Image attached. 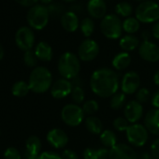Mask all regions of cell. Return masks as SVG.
<instances>
[{"mask_svg":"<svg viewBox=\"0 0 159 159\" xmlns=\"http://www.w3.org/2000/svg\"><path fill=\"white\" fill-rule=\"evenodd\" d=\"M140 84V79L138 73L135 71H129L125 74L122 79L121 88L124 94L132 95L138 91Z\"/></svg>","mask_w":159,"mask_h":159,"instance_id":"cell-13","label":"cell"},{"mask_svg":"<svg viewBox=\"0 0 159 159\" xmlns=\"http://www.w3.org/2000/svg\"><path fill=\"white\" fill-rule=\"evenodd\" d=\"M152 35L155 39H159V21H158V22H156V23H155V25L152 26Z\"/></svg>","mask_w":159,"mask_h":159,"instance_id":"cell-44","label":"cell"},{"mask_svg":"<svg viewBox=\"0 0 159 159\" xmlns=\"http://www.w3.org/2000/svg\"><path fill=\"white\" fill-rule=\"evenodd\" d=\"M99 53V46L98 44L90 39H87L84 40L78 50L79 57L82 61L84 62H90L97 58V56Z\"/></svg>","mask_w":159,"mask_h":159,"instance_id":"cell-10","label":"cell"},{"mask_svg":"<svg viewBox=\"0 0 159 159\" xmlns=\"http://www.w3.org/2000/svg\"><path fill=\"white\" fill-rule=\"evenodd\" d=\"M126 138L130 144L136 147L145 145L148 140V130L140 124H133L126 129Z\"/></svg>","mask_w":159,"mask_h":159,"instance_id":"cell-8","label":"cell"},{"mask_svg":"<svg viewBox=\"0 0 159 159\" xmlns=\"http://www.w3.org/2000/svg\"><path fill=\"white\" fill-rule=\"evenodd\" d=\"M120 47L125 51V52H131V51H134L136 48L139 47V39L133 36V35H126L125 37H123L121 39H120Z\"/></svg>","mask_w":159,"mask_h":159,"instance_id":"cell-24","label":"cell"},{"mask_svg":"<svg viewBox=\"0 0 159 159\" xmlns=\"http://www.w3.org/2000/svg\"><path fill=\"white\" fill-rule=\"evenodd\" d=\"M151 154L154 159H159V139H155L151 146Z\"/></svg>","mask_w":159,"mask_h":159,"instance_id":"cell-40","label":"cell"},{"mask_svg":"<svg viewBox=\"0 0 159 159\" xmlns=\"http://www.w3.org/2000/svg\"><path fill=\"white\" fill-rule=\"evenodd\" d=\"M35 53L39 60L43 62H49L52 58V49L45 41H40L37 44L35 48Z\"/></svg>","mask_w":159,"mask_h":159,"instance_id":"cell-21","label":"cell"},{"mask_svg":"<svg viewBox=\"0 0 159 159\" xmlns=\"http://www.w3.org/2000/svg\"><path fill=\"white\" fill-rule=\"evenodd\" d=\"M144 126L155 136H159V109L149 111L144 118Z\"/></svg>","mask_w":159,"mask_h":159,"instance_id":"cell-19","label":"cell"},{"mask_svg":"<svg viewBox=\"0 0 159 159\" xmlns=\"http://www.w3.org/2000/svg\"><path fill=\"white\" fill-rule=\"evenodd\" d=\"M141 36H142V38H143V39H144L143 41H148L149 39H150V37H151V33H150L149 31L145 30V31L142 32Z\"/></svg>","mask_w":159,"mask_h":159,"instance_id":"cell-46","label":"cell"},{"mask_svg":"<svg viewBox=\"0 0 159 159\" xmlns=\"http://www.w3.org/2000/svg\"><path fill=\"white\" fill-rule=\"evenodd\" d=\"M158 2H159V0H158Z\"/></svg>","mask_w":159,"mask_h":159,"instance_id":"cell-53","label":"cell"},{"mask_svg":"<svg viewBox=\"0 0 159 159\" xmlns=\"http://www.w3.org/2000/svg\"><path fill=\"white\" fill-rule=\"evenodd\" d=\"M100 141L106 148L111 149L117 144V137L112 130L106 129L100 134Z\"/></svg>","mask_w":159,"mask_h":159,"instance_id":"cell-26","label":"cell"},{"mask_svg":"<svg viewBox=\"0 0 159 159\" xmlns=\"http://www.w3.org/2000/svg\"><path fill=\"white\" fill-rule=\"evenodd\" d=\"M52 77L51 71L44 66L35 67L29 77L28 84L30 90L37 94L47 92L52 87Z\"/></svg>","mask_w":159,"mask_h":159,"instance_id":"cell-2","label":"cell"},{"mask_svg":"<svg viewBox=\"0 0 159 159\" xmlns=\"http://www.w3.org/2000/svg\"><path fill=\"white\" fill-rule=\"evenodd\" d=\"M136 1H141V2H143V1H147V0H136Z\"/></svg>","mask_w":159,"mask_h":159,"instance_id":"cell-52","label":"cell"},{"mask_svg":"<svg viewBox=\"0 0 159 159\" xmlns=\"http://www.w3.org/2000/svg\"><path fill=\"white\" fill-rule=\"evenodd\" d=\"M15 42L18 48L25 52L32 50L35 44V35L33 30L27 26L19 28L15 35Z\"/></svg>","mask_w":159,"mask_h":159,"instance_id":"cell-9","label":"cell"},{"mask_svg":"<svg viewBox=\"0 0 159 159\" xmlns=\"http://www.w3.org/2000/svg\"><path fill=\"white\" fill-rule=\"evenodd\" d=\"M153 82H154V84H156V85H158L159 86V70L154 74V76H153Z\"/></svg>","mask_w":159,"mask_h":159,"instance_id":"cell-48","label":"cell"},{"mask_svg":"<svg viewBox=\"0 0 159 159\" xmlns=\"http://www.w3.org/2000/svg\"><path fill=\"white\" fill-rule=\"evenodd\" d=\"M5 159H21V153L15 147H9L4 152Z\"/></svg>","mask_w":159,"mask_h":159,"instance_id":"cell-38","label":"cell"},{"mask_svg":"<svg viewBox=\"0 0 159 159\" xmlns=\"http://www.w3.org/2000/svg\"><path fill=\"white\" fill-rule=\"evenodd\" d=\"M125 102V94L122 93H116L115 95H113L111 98L110 101V105L111 108L113 110H119L121 109L124 104Z\"/></svg>","mask_w":159,"mask_h":159,"instance_id":"cell-31","label":"cell"},{"mask_svg":"<svg viewBox=\"0 0 159 159\" xmlns=\"http://www.w3.org/2000/svg\"><path fill=\"white\" fill-rule=\"evenodd\" d=\"M139 54L143 60L155 63L159 60V47L150 40L143 41L139 46Z\"/></svg>","mask_w":159,"mask_h":159,"instance_id":"cell-11","label":"cell"},{"mask_svg":"<svg viewBox=\"0 0 159 159\" xmlns=\"http://www.w3.org/2000/svg\"><path fill=\"white\" fill-rule=\"evenodd\" d=\"M139 159H154V158H153V156L151 153H149V152H143V153H141Z\"/></svg>","mask_w":159,"mask_h":159,"instance_id":"cell-47","label":"cell"},{"mask_svg":"<svg viewBox=\"0 0 159 159\" xmlns=\"http://www.w3.org/2000/svg\"><path fill=\"white\" fill-rule=\"evenodd\" d=\"M131 63V57L128 52H122L117 53L112 59V66L117 70H123L126 68Z\"/></svg>","mask_w":159,"mask_h":159,"instance_id":"cell-22","label":"cell"},{"mask_svg":"<svg viewBox=\"0 0 159 159\" xmlns=\"http://www.w3.org/2000/svg\"><path fill=\"white\" fill-rule=\"evenodd\" d=\"M4 54H5V52H4V48L3 46L0 44V60H2L3 57H4Z\"/></svg>","mask_w":159,"mask_h":159,"instance_id":"cell-49","label":"cell"},{"mask_svg":"<svg viewBox=\"0 0 159 159\" xmlns=\"http://www.w3.org/2000/svg\"><path fill=\"white\" fill-rule=\"evenodd\" d=\"M113 126L118 131H126L129 126V122L123 117H117L113 121Z\"/></svg>","mask_w":159,"mask_h":159,"instance_id":"cell-35","label":"cell"},{"mask_svg":"<svg viewBox=\"0 0 159 159\" xmlns=\"http://www.w3.org/2000/svg\"><path fill=\"white\" fill-rule=\"evenodd\" d=\"M50 13L48 8L43 5H35L27 12V22L29 25L36 30L43 29L49 22Z\"/></svg>","mask_w":159,"mask_h":159,"instance_id":"cell-5","label":"cell"},{"mask_svg":"<svg viewBox=\"0 0 159 159\" xmlns=\"http://www.w3.org/2000/svg\"><path fill=\"white\" fill-rule=\"evenodd\" d=\"M87 11L94 19H103L106 16L107 5L104 0H89Z\"/></svg>","mask_w":159,"mask_h":159,"instance_id":"cell-17","label":"cell"},{"mask_svg":"<svg viewBox=\"0 0 159 159\" xmlns=\"http://www.w3.org/2000/svg\"><path fill=\"white\" fill-rule=\"evenodd\" d=\"M83 111L84 112V114H87L89 116H92L93 114H95L98 111V103L96 100H87L84 103L83 105Z\"/></svg>","mask_w":159,"mask_h":159,"instance_id":"cell-33","label":"cell"},{"mask_svg":"<svg viewBox=\"0 0 159 159\" xmlns=\"http://www.w3.org/2000/svg\"><path fill=\"white\" fill-rule=\"evenodd\" d=\"M62 159H79L78 154L72 150H65L62 153Z\"/></svg>","mask_w":159,"mask_h":159,"instance_id":"cell-41","label":"cell"},{"mask_svg":"<svg viewBox=\"0 0 159 159\" xmlns=\"http://www.w3.org/2000/svg\"><path fill=\"white\" fill-rule=\"evenodd\" d=\"M152 105L155 109H159V91L155 92L152 98Z\"/></svg>","mask_w":159,"mask_h":159,"instance_id":"cell-43","label":"cell"},{"mask_svg":"<svg viewBox=\"0 0 159 159\" xmlns=\"http://www.w3.org/2000/svg\"><path fill=\"white\" fill-rule=\"evenodd\" d=\"M30 91V87H29V84L25 82V81H18L16 82L12 88H11V92L12 94L15 96V97H18V98H24L25 97Z\"/></svg>","mask_w":159,"mask_h":159,"instance_id":"cell-27","label":"cell"},{"mask_svg":"<svg viewBox=\"0 0 159 159\" xmlns=\"http://www.w3.org/2000/svg\"><path fill=\"white\" fill-rule=\"evenodd\" d=\"M15 1L24 7H33L38 2V0H15Z\"/></svg>","mask_w":159,"mask_h":159,"instance_id":"cell-42","label":"cell"},{"mask_svg":"<svg viewBox=\"0 0 159 159\" xmlns=\"http://www.w3.org/2000/svg\"><path fill=\"white\" fill-rule=\"evenodd\" d=\"M85 126H86L87 130L89 132H91L92 134L98 135V134L103 132L102 131L103 130V124L100 121V119L96 117V116L87 117L85 120Z\"/></svg>","mask_w":159,"mask_h":159,"instance_id":"cell-25","label":"cell"},{"mask_svg":"<svg viewBox=\"0 0 159 159\" xmlns=\"http://www.w3.org/2000/svg\"><path fill=\"white\" fill-rule=\"evenodd\" d=\"M63 1H65V2H72V1H74V0H63Z\"/></svg>","mask_w":159,"mask_h":159,"instance_id":"cell-51","label":"cell"},{"mask_svg":"<svg viewBox=\"0 0 159 159\" xmlns=\"http://www.w3.org/2000/svg\"><path fill=\"white\" fill-rule=\"evenodd\" d=\"M63 122L69 126H77L81 125L84 118L83 108L77 104H67L61 111Z\"/></svg>","mask_w":159,"mask_h":159,"instance_id":"cell-7","label":"cell"},{"mask_svg":"<svg viewBox=\"0 0 159 159\" xmlns=\"http://www.w3.org/2000/svg\"><path fill=\"white\" fill-rule=\"evenodd\" d=\"M48 8V11H49V13H50V16H58V15H63V11H64V7L59 4V3H52V4H50Z\"/></svg>","mask_w":159,"mask_h":159,"instance_id":"cell-36","label":"cell"},{"mask_svg":"<svg viewBox=\"0 0 159 159\" xmlns=\"http://www.w3.org/2000/svg\"><path fill=\"white\" fill-rule=\"evenodd\" d=\"M110 159H138V155L135 150L126 144L120 143L109 151Z\"/></svg>","mask_w":159,"mask_h":159,"instance_id":"cell-12","label":"cell"},{"mask_svg":"<svg viewBox=\"0 0 159 159\" xmlns=\"http://www.w3.org/2000/svg\"><path fill=\"white\" fill-rule=\"evenodd\" d=\"M72 12L74 13H77V12H81L82 11V6L81 4H75L73 7H72Z\"/></svg>","mask_w":159,"mask_h":159,"instance_id":"cell-45","label":"cell"},{"mask_svg":"<svg viewBox=\"0 0 159 159\" xmlns=\"http://www.w3.org/2000/svg\"><path fill=\"white\" fill-rule=\"evenodd\" d=\"M42 4H51L52 0H39Z\"/></svg>","mask_w":159,"mask_h":159,"instance_id":"cell-50","label":"cell"},{"mask_svg":"<svg viewBox=\"0 0 159 159\" xmlns=\"http://www.w3.org/2000/svg\"><path fill=\"white\" fill-rule=\"evenodd\" d=\"M100 30L102 34L110 39H117L123 32V23L115 14L106 15L100 23Z\"/></svg>","mask_w":159,"mask_h":159,"instance_id":"cell-6","label":"cell"},{"mask_svg":"<svg viewBox=\"0 0 159 159\" xmlns=\"http://www.w3.org/2000/svg\"><path fill=\"white\" fill-rule=\"evenodd\" d=\"M139 29V22L137 18L128 17L123 22V30L128 34H134Z\"/></svg>","mask_w":159,"mask_h":159,"instance_id":"cell-28","label":"cell"},{"mask_svg":"<svg viewBox=\"0 0 159 159\" xmlns=\"http://www.w3.org/2000/svg\"><path fill=\"white\" fill-rule=\"evenodd\" d=\"M41 150V141L37 136H30L26 139L25 153L26 159H38Z\"/></svg>","mask_w":159,"mask_h":159,"instance_id":"cell-18","label":"cell"},{"mask_svg":"<svg viewBox=\"0 0 159 159\" xmlns=\"http://www.w3.org/2000/svg\"><path fill=\"white\" fill-rule=\"evenodd\" d=\"M38 159H62V156L54 152H43L39 154Z\"/></svg>","mask_w":159,"mask_h":159,"instance_id":"cell-39","label":"cell"},{"mask_svg":"<svg viewBox=\"0 0 159 159\" xmlns=\"http://www.w3.org/2000/svg\"><path fill=\"white\" fill-rule=\"evenodd\" d=\"M57 66L61 76L66 80H74L81 70V63L78 56L70 52H65L60 56Z\"/></svg>","mask_w":159,"mask_h":159,"instance_id":"cell-3","label":"cell"},{"mask_svg":"<svg viewBox=\"0 0 159 159\" xmlns=\"http://www.w3.org/2000/svg\"><path fill=\"white\" fill-rule=\"evenodd\" d=\"M71 97H72V100L75 104L78 105V104L83 103L84 100V98H85V94H84L83 87L81 85H75L72 89Z\"/></svg>","mask_w":159,"mask_h":159,"instance_id":"cell-32","label":"cell"},{"mask_svg":"<svg viewBox=\"0 0 159 159\" xmlns=\"http://www.w3.org/2000/svg\"><path fill=\"white\" fill-rule=\"evenodd\" d=\"M80 28L85 37H90L94 33L95 23L91 18H84L80 24Z\"/></svg>","mask_w":159,"mask_h":159,"instance_id":"cell-29","label":"cell"},{"mask_svg":"<svg viewBox=\"0 0 159 159\" xmlns=\"http://www.w3.org/2000/svg\"><path fill=\"white\" fill-rule=\"evenodd\" d=\"M47 140L52 147L56 149H61L67 144L68 137L64 130L59 128H53L48 132Z\"/></svg>","mask_w":159,"mask_h":159,"instance_id":"cell-16","label":"cell"},{"mask_svg":"<svg viewBox=\"0 0 159 159\" xmlns=\"http://www.w3.org/2000/svg\"><path fill=\"white\" fill-rule=\"evenodd\" d=\"M136 18L139 22L144 24L158 22L159 5L152 0L141 2L136 9Z\"/></svg>","mask_w":159,"mask_h":159,"instance_id":"cell-4","label":"cell"},{"mask_svg":"<svg viewBox=\"0 0 159 159\" xmlns=\"http://www.w3.org/2000/svg\"><path fill=\"white\" fill-rule=\"evenodd\" d=\"M109 151L106 148H86L84 152V159H105L109 156Z\"/></svg>","mask_w":159,"mask_h":159,"instance_id":"cell-23","label":"cell"},{"mask_svg":"<svg viewBox=\"0 0 159 159\" xmlns=\"http://www.w3.org/2000/svg\"><path fill=\"white\" fill-rule=\"evenodd\" d=\"M115 11L117 14L121 15L122 17H129L132 12H133V8L131 6L130 3L128 2H125V1H123V2H120L116 5L115 7Z\"/></svg>","mask_w":159,"mask_h":159,"instance_id":"cell-30","label":"cell"},{"mask_svg":"<svg viewBox=\"0 0 159 159\" xmlns=\"http://www.w3.org/2000/svg\"><path fill=\"white\" fill-rule=\"evenodd\" d=\"M105 159H107V158H105Z\"/></svg>","mask_w":159,"mask_h":159,"instance_id":"cell-54","label":"cell"},{"mask_svg":"<svg viewBox=\"0 0 159 159\" xmlns=\"http://www.w3.org/2000/svg\"><path fill=\"white\" fill-rule=\"evenodd\" d=\"M149 98H150V92L147 88H140L136 93V100L140 104L147 102L149 100Z\"/></svg>","mask_w":159,"mask_h":159,"instance_id":"cell-37","label":"cell"},{"mask_svg":"<svg viewBox=\"0 0 159 159\" xmlns=\"http://www.w3.org/2000/svg\"><path fill=\"white\" fill-rule=\"evenodd\" d=\"M125 118L131 124H135L139 121L143 115V108L137 100L129 101L124 110Z\"/></svg>","mask_w":159,"mask_h":159,"instance_id":"cell-15","label":"cell"},{"mask_svg":"<svg viewBox=\"0 0 159 159\" xmlns=\"http://www.w3.org/2000/svg\"><path fill=\"white\" fill-rule=\"evenodd\" d=\"M73 89L72 83L66 79H59L52 85L51 94L56 99H62L71 94Z\"/></svg>","mask_w":159,"mask_h":159,"instance_id":"cell-14","label":"cell"},{"mask_svg":"<svg viewBox=\"0 0 159 159\" xmlns=\"http://www.w3.org/2000/svg\"><path fill=\"white\" fill-rule=\"evenodd\" d=\"M62 27L67 32H75L80 26L78 15L72 11L64 12L60 20Z\"/></svg>","mask_w":159,"mask_h":159,"instance_id":"cell-20","label":"cell"},{"mask_svg":"<svg viewBox=\"0 0 159 159\" xmlns=\"http://www.w3.org/2000/svg\"><path fill=\"white\" fill-rule=\"evenodd\" d=\"M90 86L97 96L111 98L118 91L119 77L114 70L109 67H102L97 69L92 74Z\"/></svg>","mask_w":159,"mask_h":159,"instance_id":"cell-1","label":"cell"},{"mask_svg":"<svg viewBox=\"0 0 159 159\" xmlns=\"http://www.w3.org/2000/svg\"><path fill=\"white\" fill-rule=\"evenodd\" d=\"M38 57L35 53V51L29 50L26 51L24 54V62L27 66L33 67L38 64Z\"/></svg>","mask_w":159,"mask_h":159,"instance_id":"cell-34","label":"cell"}]
</instances>
